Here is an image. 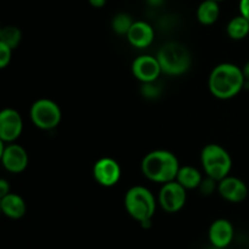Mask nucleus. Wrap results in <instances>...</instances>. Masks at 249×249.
Segmentation results:
<instances>
[{
    "label": "nucleus",
    "mask_w": 249,
    "mask_h": 249,
    "mask_svg": "<svg viewBox=\"0 0 249 249\" xmlns=\"http://www.w3.org/2000/svg\"><path fill=\"white\" fill-rule=\"evenodd\" d=\"M243 70L232 63H221L209 75V90L215 97L228 100L236 96L245 85Z\"/></svg>",
    "instance_id": "nucleus-1"
},
{
    "label": "nucleus",
    "mask_w": 249,
    "mask_h": 249,
    "mask_svg": "<svg viewBox=\"0 0 249 249\" xmlns=\"http://www.w3.org/2000/svg\"><path fill=\"white\" fill-rule=\"evenodd\" d=\"M180 169L179 160L174 153L165 150H156L145 156L141 170L148 180L155 182L174 181Z\"/></svg>",
    "instance_id": "nucleus-2"
},
{
    "label": "nucleus",
    "mask_w": 249,
    "mask_h": 249,
    "mask_svg": "<svg viewBox=\"0 0 249 249\" xmlns=\"http://www.w3.org/2000/svg\"><path fill=\"white\" fill-rule=\"evenodd\" d=\"M126 212L136 221L141 223L142 228H150L152 216L156 212V201L150 190L143 186H134L126 192Z\"/></svg>",
    "instance_id": "nucleus-3"
},
{
    "label": "nucleus",
    "mask_w": 249,
    "mask_h": 249,
    "mask_svg": "<svg viewBox=\"0 0 249 249\" xmlns=\"http://www.w3.org/2000/svg\"><path fill=\"white\" fill-rule=\"evenodd\" d=\"M157 60L162 73L168 75H181L191 66V55L186 46L179 43H167L158 50Z\"/></svg>",
    "instance_id": "nucleus-4"
},
{
    "label": "nucleus",
    "mask_w": 249,
    "mask_h": 249,
    "mask_svg": "<svg viewBox=\"0 0 249 249\" xmlns=\"http://www.w3.org/2000/svg\"><path fill=\"white\" fill-rule=\"evenodd\" d=\"M202 165L207 177L220 181L230 173L232 162L228 151L216 143H211L203 148L201 155Z\"/></svg>",
    "instance_id": "nucleus-5"
},
{
    "label": "nucleus",
    "mask_w": 249,
    "mask_h": 249,
    "mask_svg": "<svg viewBox=\"0 0 249 249\" xmlns=\"http://www.w3.org/2000/svg\"><path fill=\"white\" fill-rule=\"evenodd\" d=\"M61 109L57 104L49 99H40L32 105L31 118L34 125L43 130H51L61 122Z\"/></svg>",
    "instance_id": "nucleus-6"
},
{
    "label": "nucleus",
    "mask_w": 249,
    "mask_h": 249,
    "mask_svg": "<svg viewBox=\"0 0 249 249\" xmlns=\"http://www.w3.org/2000/svg\"><path fill=\"white\" fill-rule=\"evenodd\" d=\"M160 207L168 213H177L186 203V189L177 180L165 182L158 196Z\"/></svg>",
    "instance_id": "nucleus-7"
},
{
    "label": "nucleus",
    "mask_w": 249,
    "mask_h": 249,
    "mask_svg": "<svg viewBox=\"0 0 249 249\" xmlns=\"http://www.w3.org/2000/svg\"><path fill=\"white\" fill-rule=\"evenodd\" d=\"M4 141L0 143V158L5 169L10 173L23 172L28 164V155L22 146L9 143L4 146Z\"/></svg>",
    "instance_id": "nucleus-8"
},
{
    "label": "nucleus",
    "mask_w": 249,
    "mask_h": 249,
    "mask_svg": "<svg viewBox=\"0 0 249 249\" xmlns=\"http://www.w3.org/2000/svg\"><path fill=\"white\" fill-rule=\"evenodd\" d=\"M23 129L21 114L12 108L2 109L0 113V139L4 142H12L19 138Z\"/></svg>",
    "instance_id": "nucleus-9"
},
{
    "label": "nucleus",
    "mask_w": 249,
    "mask_h": 249,
    "mask_svg": "<svg viewBox=\"0 0 249 249\" xmlns=\"http://www.w3.org/2000/svg\"><path fill=\"white\" fill-rule=\"evenodd\" d=\"M92 174L100 185L111 187L114 186L121 179V167L117 160L105 157L95 163Z\"/></svg>",
    "instance_id": "nucleus-10"
},
{
    "label": "nucleus",
    "mask_w": 249,
    "mask_h": 249,
    "mask_svg": "<svg viewBox=\"0 0 249 249\" xmlns=\"http://www.w3.org/2000/svg\"><path fill=\"white\" fill-rule=\"evenodd\" d=\"M131 71L134 77L142 83L157 80L162 73V68L157 57L148 55L139 56L138 58H135L131 66Z\"/></svg>",
    "instance_id": "nucleus-11"
},
{
    "label": "nucleus",
    "mask_w": 249,
    "mask_h": 249,
    "mask_svg": "<svg viewBox=\"0 0 249 249\" xmlns=\"http://www.w3.org/2000/svg\"><path fill=\"white\" fill-rule=\"evenodd\" d=\"M218 191L223 198L232 203L245 201L248 195L247 185L238 178L226 177L218 184Z\"/></svg>",
    "instance_id": "nucleus-12"
},
{
    "label": "nucleus",
    "mask_w": 249,
    "mask_h": 249,
    "mask_svg": "<svg viewBox=\"0 0 249 249\" xmlns=\"http://www.w3.org/2000/svg\"><path fill=\"white\" fill-rule=\"evenodd\" d=\"M233 240V226L226 219H218L209 228V241L212 246L225 249Z\"/></svg>",
    "instance_id": "nucleus-13"
},
{
    "label": "nucleus",
    "mask_w": 249,
    "mask_h": 249,
    "mask_svg": "<svg viewBox=\"0 0 249 249\" xmlns=\"http://www.w3.org/2000/svg\"><path fill=\"white\" fill-rule=\"evenodd\" d=\"M129 43L138 49L147 48L155 38V31L148 23L143 21L134 22L126 34Z\"/></svg>",
    "instance_id": "nucleus-14"
},
{
    "label": "nucleus",
    "mask_w": 249,
    "mask_h": 249,
    "mask_svg": "<svg viewBox=\"0 0 249 249\" xmlns=\"http://www.w3.org/2000/svg\"><path fill=\"white\" fill-rule=\"evenodd\" d=\"M1 211L7 218L10 219H21L26 213V203L23 198L16 194H7L6 196L1 197L0 201Z\"/></svg>",
    "instance_id": "nucleus-15"
},
{
    "label": "nucleus",
    "mask_w": 249,
    "mask_h": 249,
    "mask_svg": "<svg viewBox=\"0 0 249 249\" xmlns=\"http://www.w3.org/2000/svg\"><path fill=\"white\" fill-rule=\"evenodd\" d=\"M219 14H220V9H219L218 1L215 0H204L197 9V18L202 24H206V26L215 23L216 19L219 18Z\"/></svg>",
    "instance_id": "nucleus-16"
},
{
    "label": "nucleus",
    "mask_w": 249,
    "mask_h": 249,
    "mask_svg": "<svg viewBox=\"0 0 249 249\" xmlns=\"http://www.w3.org/2000/svg\"><path fill=\"white\" fill-rule=\"evenodd\" d=\"M175 180L186 190H192L199 187L203 178H202L201 173L196 168L191 167V165H186V167H180Z\"/></svg>",
    "instance_id": "nucleus-17"
},
{
    "label": "nucleus",
    "mask_w": 249,
    "mask_h": 249,
    "mask_svg": "<svg viewBox=\"0 0 249 249\" xmlns=\"http://www.w3.org/2000/svg\"><path fill=\"white\" fill-rule=\"evenodd\" d=\"M226 31L231 39H235V40L245 39L249 34V21L242 15L233 17L229 22Z\"/></svg>",
    "instance_id": "nucleus-18"
},
{
    "label": "nucleus",
    "mask_w": 249,
    "mask_h": 249,
    "mask_svg": "<svg viewBox=\"0 0 249 249\" xmlns=\"http://www.w3.org/2000/svg\"><path fill=\"white\" fill-rule=\"evenodd\" d=\"M21 38V31L15 26H6L0 31V43L5 44L6 46L11 48L12 50L18 46Z\"/></svg>",
    "instance_id": "nucleus-19"
},
{
    "label": "nucleus",
    "mask_w": 249,
    "mask_h": 249,
    "mask_svg": "<svg viewBox=\"0 0 249 249\" xmlns=\"http://www.w3.org/2000/svg\"><path fill=\"white\" fill-rule=\"evenodd\" d=\"M133 23L134 21L128 14L121 12V14L116 15L112 19V29L114 31V33L119 34V36H126Z\"/></svg>",
    "instance_id": "nucleus-20"
},
{
    "label": "nucleus",
    "mask_w": 249,
    "mask_h": 249,
    "mask_svg": "<svg viewBox=\"0 0 249 249\" xmlns=\"http://www.w3.org/2000/svg\"><path fill=\"white\" fill-rule=\"evenodd\" d=\"M163 92V87L162 83L160 80H153V82H147L142 83L141 85V94H142L143 97L150 100L158 99V97L162 95Z\"/></svg>",
    "instance_id": "nucleus-21"
},
{
    "label": "nucleus",
    "mask_w": 249,
    "mask_h": 249,
    "mask_svg": "<svg viewBox=\"0 0 249 249\" xmlns=\"http://www.w3.org/2000/svg\"><path fill=\"white\" fill-rule=\"evenodd\" d=\"M216 180H214L213 178L211 177H207L206 179L202 180L201 185H199V190L203 195L208 196V195H212L214 192V190L216 189Z\"/></svg>",
    "instance_id": "nucleus-22"
},
{
    "label": "nucleus",
    "mask_w": 249,
    "mask_h": 249,
    "mask_svg": "<svg viewBox=\"0 0 249 249\" xmlns=\"http://www.w3.org/2000/svg\"><path fill=\"white\" fill-rule=\"evenodd\" d=\"M12 49L6 46L5 44L0 43V67L5 68L11 61Z\"/></svg>",
    "instance_id": "nucleus-23"
},
{
    "label": "nucleus",
    "mask_w": 249,
    "mask_h": 249,
    "mask_svg": "<svg viewBox=\"0 0 249 249\" xmlns=\"http://www.w3.org/2000/svg\"><path fill=\"white\" fill-rule=\"evenodd\" d=\"M240 11H241V15L245 16L249 21V0H241Z\"/></svg>",
    "instance_id": "nucleus-24"
},
{
    "label": "nucleus",
    "mask_w": 249,
    "mask_h": 249,
    "mask_svg": "<svg viewBox=\"0 0 249 249\" xmlns=\"http://www.w3.org/2000/svg\"><path fill=\"white\" fill-rule=\"evenodd\" d=\"M7 194H10V185L6 180L1 179L0 180V197L6 196Z\"/></svg>",
    "instance_id": "nucleus-25"
},
{
    "label": "nucleus",
    "mask_w": 249,
    "mask_h": 249,
    "mask_svg": "<svg viewBox=\"0 0 249 249\" xmlns=\"http://www.w3.org/2000/svg\"><path fill=\"white\" fill-rule=\"evenodd\" d=\"M107 0H89L90 5L94 7H96V9H100V7H104L105 4H106Z\"/></svg>",
    "instance_id": "nucleus-26"
},
{
    "label": "nucleus",
    "mask_w": 249,
    "mask_h": 249,
    "mask_svg": "<svg viewBox=\"0 0 249 249\" xmlns=\"http://www.w3.org/2000/svg\"><path fill=\"white\" fill-rule=\"evenodd\" d=\"M243 74H245L246 80H249V61L246 63L245 67H243Z\"/></svg>",
    "instance_id": "nucleus-27"
},
{
    "label": "nucleus",
    "mask_w": 249,
    "mask_h": 249,
    "mask_svg": "<svg viewBox=\"0 0 249 249\" xmlns=\"http://www.w3.org/2000/svg\"><path fill=\"white\" fill-rule=\"evenodd\" d=\"M148 4L150 5H153V6H158V5H160L163 2V0H147Z\"/></svg>",
    "instance_id": "nucleus-28"
},
{
    "label": "nucleus",
    "mask_w": 249,
    "mask_h": 249,
    "mask_svg": "<svg viewBox=\"0 0 249 249\" xmlns=\"http://www.w3.org/2000/svg\"><path fill=\"white\" fill-rule=\"evenodd\" d=\"M208 249H223V248H218V247H214V246H212V247L208 248Z\"/></svg>",
    "instance_id": "nucleus-29"
},
{
    "label": "nucleus",
    "mask_w": 249,
    "mask_h": 249,
    "mask_svg": "<svg viewBox=\"0 0 249 249\" xmlns=\"http://www.w3.org/2000/svg\"><path fill=\"white\" fill-rule=\"evenodd\" d=\"M215 1H221V0H215Z\"/></svg>",
    "instance_id": "nucleus-30"
}]
</instances>
